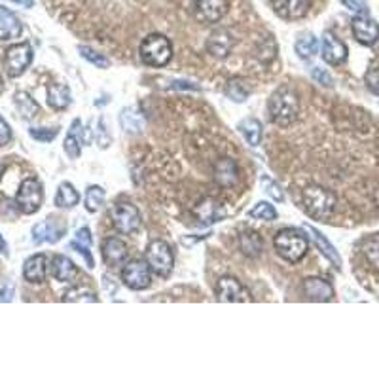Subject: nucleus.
<instances>
[{"label": "nucleus", "instance_id": "1", "mask_svg": "<svg viewBox=\"0 0 379 379\" xmlns=\"http://www.w3.org/2000/svg\"><path fill=\"white\" fill-rule=\"evenodd\" d=\"M268 110H270V118L273 123L282 127L290 126L300 114L298 95H296L292 87H279V89L271 93Z\"/></svg>", "mask_w": 379, "mask_h": 379}, {"label": "nucleus", "instance_id": "2", "mask_svg": "<svg viewBox=\"0 0 379 379\" xmlns=\"http://www.w3.org/2000/svg\"><path fill=\"white\" fill-rule=\"evenodd\" d=\"M273 245H275L277 254L290 264H298L309 248L307 237L302 231L292 230V228H285V230L279 231L273 239Z\"/></svg>", "mask_w": 379, "mask_h": 379}, {"label": "nucleus", "instance_id": "3", "mask_svg": "<svg viewBox=\"0 0 379 379\" xmlns=\"http://www.w3.org/2000/svg\"><path fill=\"white\" fill-rule=\"evenodd\" d=\"M336 196L322 186H309L304 192V209L313 220H326L336 209Z\"/></svg>", "mask_w": 379, "mask_h": 379}, {"label": "nucleus", "instance_id": "4", "mask_svg": "<svg viewBox=\"0 0 379 379\" xmlns=\"http://www.w3.org/2000/svg\"><path fill=\"white\" fill-rule=\"evenodd\" d=\"M172 57V46L163 35H148L141 44V59L150 67H165Z\"/></svg>", "mask_w": 379, "mask_h": 379}, {"label": "nucleus", "instance_id": "5", "mask_svg": "<svg viewBox=\"0 0 379 379\" xmlns=\"http://www.w3.org/2000/svg\"><path fill=\"white\" fill-rule=\"evenodd\" d=\"M146 262H148L150 270L154 271L155 275L169 277L175 265V256H172L171 247L161 239H155L146 248Z\"/></svg>", "mask_w": 379, "mask_h": 379}, {"label": "nucleus", "instance_id": "6", "mask_svg": "<svg viewBox=\"0 0 379 379\" xmlns=\"http://www.w3.org/2000/svg\"><path fill=\"white\" fill-rule=\"evenodd\" d=\"M42 202H44V192H42V184L36 178H25L21 186H19L16 203L21 213L35 214L40 211Z\"/></svg>", "mask_w": 379, "mask_h": 379}, {"label": "nucleus", "instance_id": "7", "mask_svg": "<svg viewBox=\"0 0 379 379\" xmlns=\"http://www.w3.org/2000/svg\"><path fill=\"white\" fill-rule=\"evenodd\" d=\"M110 216H112V224L116 230L123 236L137 234L141 228V213L131 203H116L110 211Z\"/></svg>", "mask_w": 379, "mask_h": 379}, {"label": "nucleus", "instance_id": "8", "mask_svg": "<svg viewBox=\"0 0 379 379\" xmlns=\"http://www.w3.org/2000/svg\"><path fill=\"white\" fill-rule=\"evenodd\" d=\"M31 63H33V48L31 44L23 42V44H16L8 50L6 57H4V70L8 72V76L18 78L29 69Z\"/></svg>", "mask_w": 379, "mask_h": 379}, {"label": "nucleus", "instance_id": "9", "mask_svg": "<svg viewBox=\"0 0 379 379\" xmlns=\"http://www.w3.org/2000/svg\"><path fill=\"white\" fill-rule=\"evenodd\" d=\"M121 281L131 290H144L152 282V270L146 260H133L121 271Z\"/></svg>", "mask_w": 379, "mask_h": 379}, {"label": "nucleus", "instance_id": "10", "mask_svg": "<svg viewBox=\"0 0 379 379\" xmlns=\"http://www.w3.org/2000/svg\"><path fill=\"white\" fill-rule=\"evenodd\" d=\"M230 8L228 0H197L194 6V16L199 23L213 25L224 18Z\"/></svg>", "mask_w": 379, "mask_h": 379}, {"label": "nucleus", "instance_id": "11", "mask_svg": "<svg viewBox=\"0 0 379 379\" xmlns=\"http://www.w3.org/2000/svg\"><path fill=\"white\" fill-rule=\"evenodd\" d=\"M216 300L222 304H237V302H251V294L236 277H222L216 285Z\"/></svg>", "mask_w": 379, "mask_h": 379}, {"label": "nucleus", "instance_id": "12", "mask_svg": "<svg viewBox=\"0 0 379 379\" xmlns=\"http://www.w3.org/2000/svg\"><path fill=\"white\" fill-rule=\"evenodd\" d=\"M65 231H67V224H63L59 219H46L38 222V224L33 228V241L36 245H42V243H57L61 237L65 236Z\"/></svg>", "mask_w": 379, "mask_h": 379}, {"label": "nucleus", "instance_id": "13", "mask_svg": "<svg viewBox=\"0 0 379 379\" xmlns=\"http://www.w3.org/2000/svg\"><path fill=\"white\" fill-rule=\"evenodd\" d=\"M351 29H353L356 42H361L364 46H373L379 40V25L372 18H368V13L355 16Z\"/></svg>", "mask_w": 379, "mask_h": 379}, {"label": "nucleus", "instance_id": "14", "mask_svg": "<svg viewBox=\"0 0 379 379\" xmlns=\"http://www.w3.org/2000/svg\"><path fill=\"white\" fill-rule=\"evenodd\" d=\"M322 59L328 65H341L347 61V46L332 31H326L322 35Z\"/></svg>", "mask_w": 379, "mask_h": 379}, {"label": "nucleus", "instance_id": "15", "mask_svg": "<svg viewBox=\"0 0 379 379\" xmlns=\"http://www.w3.org/2000/svg\"><path fill=\"white\" fill-rule=\"evenodd\" d=\"M271 6L279 18L294 21L307 16L311 8V0H271Z\"/></svg>", "mask_w": 379, "mask_h": 379}, {"label": "nucleus", "instance_id": "16", "mask_svg": "<svg viewBox=\"0 0 379 379\" xmlns=\"http://www.w3.org/2000/svg\"><path fill=\"white\" fill-rule=\"evenodd\" d=\"M234 46H236V38H234L230 31L226 29L214 31L207 40V52L216 59L228 57L231 50H234Z\"/></svg>", "mask_w": 379, "mask_h": 379}, {"label": "nucleus", "instance_id": "17", "mask_svg": "<svg viewBox=\"0 0 379 379\" xmlns=\"http://www.w3.org/2000/svg\"><path fill=\"white\" fill-rule=\"evenodd\" d=\"M304 294L311 302H330L334 298L332 285L321 277H307L304 281Z\"/></svg>", "mask_w": 379, "mask_h": 379}, {"label": "nucleus", "instance_id": "18", "mask_svg": "<svg viewBox=\"0 0 379 379\" xmlns=\"http://www.w3.org/2000/svg\"><path fill=\"white\" fill-rule=\"evenodd\" d=\"M52 275L55 281L75 285L80 273H78V268H76L72 260L63 256V254H57L52 260Z\"/></svg>", "mask_w": 379, "mask_h": 379}, {"label": "nucleus", "instance_id": "19", "mask_svg": "<svg viewBox=\"0 0 379 379\" xmlns=\"http://www.w3.org/2000/svg\"><path fill=\"white\" fill-rule=\"evenodd\" d=\"M127 254L129 253H127L126 243L118 237H110L103 243V258L110 268H120V265L126 264Z\"/></svg>", "mask_w": 379, "mask_h": 379}, {"label": "nucleus", "instance_id": "20", "mask_svg": "<svg viewBox=\"0 0 379 379\" xmlns=\"http://www.w3.org/2000/svg\"><path fill=\"white\" fill-rule=\"evenodd\" d=\"M48 275V258L44 254H35L31 256L23 265V277L29 282H35V285H40V282L46 281Z\"/></svg>", "mask_w": 379, "mask_h": 379}, {"label": "nucleus", "instance_id": "21", "mask_svg": "<svg viewBox=\"0 0 379 379\" xmlns=\"http://www.w3.org/2000/svg\"><path fill=\"white\" fill-rule=\"evenodd\" d=\"M21 21L8 8L0 6V40H16L21 35Z\"/></svg>", "mask_w": 379, "mask_h": 379}, {"label": "nucleus", "instance_id": "22", "mask_svg": "<svg viewBox=\"0 0 379 379\" xmlns=\"http://www.w3.org/2000/svg\"><path fill=\"white\" fill-rule=\"evenodd\" d=\"M304 230L307 231V234H309V237H311V239H313V243H315V245H317V248H319V251H321V253L324 254V256H326V258L330 260V262H332V264L336 265V268H338V270H339V268H341V258H339L338 251L334 248L332 243L328 241L326 237L322 236V234L319 230H315L313 226L305 224L304 226Z\"/></svg>", "mask_w": 379, "mask_h": 379}, {"label": "nucleus", "instance_id": "23", "mask_svg": "<svg viewBox=\"0 0 379 379\" xmlns=\"http://www.w3.org/2000/svg\"><path fill=\"white\" fill-rule=\"evenodd\" d=\"M237 178H239V171H237L236 161L230 160V158H224V160H220L216 163V167H214V180L220 186L230 188V186H234L237 182Z\"/></svg>", "mask_w": 379, "mask_h": 379}, {"label": "nucleus", "instance_id": "24", "mask_svg": "<svg viewBox=\"0 0 379 379\" xmlns=\"http://www.w3.org/2000/svg\"><path fill=\"white\" fill-rule=\"evenodd\" d=\"M72 103L70 89L65 84H50L48 86V104L55 110L69 109Z\"/></svg>", "mask_w": 379, "mask_h": 379}, {"label": "nucleus", "instance_id": "25", "mask_svg": "<svg viewBox=\"0 0 379 379\" xmlns=\"http://www.w3.org/2000/svg\"><path fill=\"white\" fill-rule=\"evenodd\" d=\"M196 216L203 224H213V222H219L220 219H224V209L214 199H205L196 207Z\"/></svg>", "mask_w": 379, "mask_h": 379}, {"label": "nucleus", "instance_id": "26", "mask_svg": "<svg viewBox=\"0 0 379 379\" xmlns=\"http://www.w3.org/2000/svg\"><path fill=\"white\" fill-rule=\"evenodd\" d=\"M226 97L231 99L234 103H245L248 97H251V93H253V87L248 84L245 78L241 76H236V78H231L228 84H226Z\"/></svg>", "mask_w": 379, "mask_h": 379}, {"label": "nucleus", "instance_id": "27", "mask_svg": "<svg viewBox=\"0 0 379 379\" xmlns=\"http://www.w3.org/2000/svg\"><path fill=\"white\" fill-rule=\"evenodd\" d=\"M239 245H241L243 254L248 258H258L262 254V248H264L262 236L256 231H243L241 237H239Z\"/></svg>", "mask_w": 379, "mask_h": 379}, {"label": "nucleus", "instance_id": "28", "mask_svg": "<svg viewBox=\"0 0 379 379\" xmlns=\"http://www.w3.org/2000/svg\"><path fill=\"white\" fill-rule=\"evenodd\" d=\"M239 133L243 135V138L247 141L253 148H256L260 143H262V123H260L256 118H247V120L239 121L237 126Z\"/></svg>", "mask_w": 379, "mask_h": 379}, {"label": "nucleus", "instance_id": "29", "mask_svg": "<svg viewBox=\"0 0 379 379\" xmlns=\"http://www.w3.org/2000/svg\"><path fill=\"white\" fill-rule=\"evenodd\" d=\"M80 202V194L76 192L75 186L70 182H63L59 186L57 194H55V205L59 209H72Z\"/></svg>", "mask_w": 379, "mask_h": 379}, {"label": "nucleus", "instance_id": "30", "mask_svg": "<svg viewBox=\"0 0 379 379\" xmlns=\"http://www.w3.org/2000/svg\"><path fill=\"white\" fill-rule=\"evenodd\" d=\"M72 247H75L76 251H78L84 258H86L87 268H95L93 258H92V253H89V248H92V231H89V228H82V230L76 231Z\"/></svg>", "mask_w": 379, "mask_h": 379}, {"label": "nucleus", "instance_id": "31", "mask_svg": "<svg viewBox=\"0 0 379 379\" xmlns=\"http://www.w3.org/2000/svg\"><path fill=\"white\" fill-rule=\"evenodd\" d=\"M13 103H16L19 114L23 116L25 120H33L38 114V104H36V101L31 97L29 93L18 92L13 95Z\"/></svg>", "mask_w": 379, "mask_h": 379}, {"label": "nucleus", "instance_id": "32", "mask_svg": "<svg viewBox=\"0 0 379 379\" xmlns=\"http://www.w3.org/2000/svg\"><path fill=\"white\" fill-rule=\"evenodd\" d=\"M63 302H69V304H75V302H87V304H97L99 298L97 294L93 292L92 288L87 287H75L70 288L69 292L63 294Z\"/></svg>", "mask_w": 379, "mask_h": 379}, {"label": "nucleus", "instance_id": "33", "mask_svg": "<svg viewBox=\"0 0 379 379\" xmlns=\"http://www.w3.org/2000/svg\"><path fill=\"white\" fill-rule=\"evenodd\" d=\"M317 52H319V42L313 35H304L300 36L298 42H296V53H298L302 59H311L315 57Z\"/></svg>", "mask_w": 379, "mask_h": 379}, {"label": "nucleus", "instance_id": "34", "mask_svg": "<svg viewBox=\"0 0 379 379\" xmlns=\"http://www.w3.org/2000/svg\"><path fill=\"white\" fill-rule=\"evenodd\" d=\"M120 121H121V127H123V131H129V133L143 131V127H144L143 116L137 114L133 109L123 110L120 116Z\"/></svg>", "mask_w": 379, "mask_h": 379}, {"label": "nucleus", "instance_id": "35", "mask_svg": "<svg viewBox=\"0 0 379 379\" xmlns=\"http://www.w3.org/2000/svg\"><path fill=\"white\" fill-rule=\"evenodd\" d=\"M104 203V190L101 186H89L86 192V209L89 213H97Z\"/></svg>", "mask_w": 379, "mask_h": 379}, {"label": "nucleus", "instance_id": "36", "mask_svg": "<svg viewBox=\"0 0 379 379\" xmlns=\"http://www.w3.org/2000/svg\"><path fill=\"white\" fill-rule=\"evenodd\" d=\"M251 219H258V220H265V222H271V220L277 219V211L273 205L265 202H260L254 205V209L248 213Z\"/></svg>", "mask_w": 379, "mask_h": 379}, {"label": "nucleus", "instance_id": "37", "mask_svg": "<svg viewBox=\"0 0 379 379\" xmlns=\"http://www.w3.org/2000/svg\"><path fill=\"white\" fill-rule=\"evenodd\" d=\"M78 52H80V55L86 61H89L92 65H95L97 69H109L110 67V61L104 55H101V53L97 52H93L92 48H87V46H80L78 48Z\"/></svg>", "mask_w": 379, "mask_h": 379}, {"label": "nucleus", "instance_id": "38", "mask_svg": "<svg viewBox=\"0 0 379 379\" xmlns=\"http://www.w3.org/2000/svg\"><path fill=\"white\" fill-rule=\"evenodd\" d=\"M63 148H65V152H67V155H69L70 160H76V158H80L82 138L78 137L76 133L69 131V135H67V138H65Z\"/></svg>", "mask_w": 379, "mask_h": 379}, {"label": "nucleus", "instance_id": "39", "mask_svg": "<svg viewBox=\"0 0 379 379\" xmlns=\"http://www.w3.org/2000/svg\"><path fill=\"white\" fill-rule=\"evenodd\" d=\"M57 129L53 127V129H46V127H31L29 135L38 143H50L53 138L57 137Z\"/></svg>", "mask_w": 379, "mask_h": 379}, {"label": "nucleus", "instance_id": "40", "mask_svg": "<svg viewBox=\"0 0 379 379\" xmlns=\"http://www.w3.org/2000/svg\"><path fill=\"white\" fill-rule=\"evenodd\" d=\"M339 2H341L347 10L356 13V16H364V13H368L366 0H339Z\"/></svg>", "mask_w": 379, "mask_h": 379}, {"label": "nucleus", "instance_id": "41", "mask_svg": "<svg viewBox=\"0 0 379 379\" xmlns=\"http://www.w3.org/2000/svg\"><path fill=\"white\" fill-rule=\"evenodd\" d=\"M262 182H264L265 192H268V196H270L271 199H275V202H282V199H285V194H282V190L279 188V184H275L273 180H270V178H264Z\"/></svg>", "mask_w": 379, "mask_h": 379}, {"label": "nucleus", "instance_id": "42", "mask_svg": "<svg viewBox=\"0 0 379 379\" xmlns=\"http://www.w3.org/2000/svg\"><path fill=\"white\" fill-rule=\"evenodd\" d=\"M95 141H97L99 148H106L110 144V137L106 135V129H104V120L99 118L97 121V129H95Z\"/></svg>", "mask_w": 379, "mask_h": 379}, {"label": "nucleus", "instance_id": "43", "mask_svg": "<svg viewBox=\"0 0 379 379\" xmlns=\"http://www.w3.org/2000/svg\"><path fill=\"white\" fill-rule=\"evenodd\" d=\"M364 82H366L368 89L375 95H379V69H370L364 76Z\"/></svg>", "mask_w": 379, "mask_h": 379}, {"label": "nucleus", "instance_id": "44", "mask_svg": "<svg viewBox=\"0 0 379 379\" xmlns=\"http://www.w3.org/2000/svg\"><path fill=\"white\" fill-rule=\"evenodd\" d=\"M311 76H313L319 84H322V86H332V76L328 75L326 70L313 67V69H311Z\"/></svg>", "mask_w": 379, "mask_h": 379}, {"label": "nucleus", "instance_id": "45", "mask_svg": "<svg viewBox=\"0 0 379 379\" xmlns=\"http://www.w3.org/2000/svg\"><path fill=\"white\" fill-rule=\"evenodd\" d=\"M366 256L372 262H379V237H373L366 243Z\"/></svg>", "mask_w": 379, "mask_h": 379}, {"label": "nucleus", "instance_id": "46", "mask_svg": "<svg viewBox=\"0 0 379 379\" xmlns=\"http://www.w3.org/2000/svg\"><path fill=\"white\" fill-rule=\"evenodd\" d=\"M10 141H12V129H10L6 121L0 118V146H4Z\"/></svg>", "mask_w": 379, "mask_h": 379}, {"label": "nucleus", "instance_id": "47", "mask_svg": "<svg viewBox=\"0 0 379 379\" xmlns=\"http://www.w3.org/2000/svg\"><path fill=\"white\" fill-rule=\"evenodd\" d=\"M13 296H16V290L12 285H4L0 288V302H12Z\"/></svg>", "mask_w": 379, "mask_h": 379}, {"label": "nucleus", "instance_id": "48", "mask_svg": "<svg viewBox=\"0 0 379 379\" xmlns=\"http://www.w3.org/2000/svg\"><path fill=\"white\" fill-rule=\"evenodd\" d=\"M16 4H21L23 8H33L35 6V0H12Z\"/></svg>", "mask_w": 379, "mask_h": 379}, {"label": "nucleus", "instance_id": "49", "mask_svg": "<svg viewBox=\"0 0 379 379\" xmlns=\"http://www.w3.org/2000/svg\"><path fill=\"white\" fill-rule=\"evenodd\" d=\"M0 253L4 254V256H8V254H10L8 253V243L4 241V237L2 236H0Z\"/></svg>", "mask_w": 379, "mask_h": 379}, {"label": "nucleus", "instance_id": "50", "mask_svg": "<svg viewBox=\"0 0 379 379\" xmlns=\"http://www.w3.org/2000/svg\"><path fill=\"white\" fill-rule=\"evenodd\" d=\"M2 175H4V167L0 165V178H2Z\"/></svg>", "mask_w": 379, "mask_h": 379}, {"label": "nucleus", "instance_id": "51", "mask_svg": "<svg viewBox=\"0 0 379 379\" xmlns=\"http://www.w3.org/2000/svg\"><path fill=\"white\" fill-rule=\"evenodd\" d=\"M2 89H4V84H2V78H0V93H2Z\"/></svg>", "mask_w": 379, "mask_h": 379}]
</instances>
